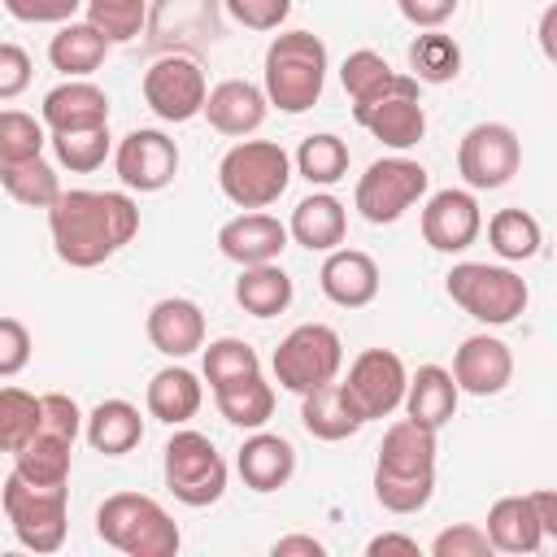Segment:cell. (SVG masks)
<instances>
[{
  "instance_id": "cell-5",
  "label": "cell",
  "mask_w": 557,
  "mask_h": 557,
  "mask_svg": "<svg viewBox=\"0 0 557 557\" xmlns=\"http://www.w3.org/2000/svg\"><path fill=\"white\" fill-rule=\"evenodd\" d=\"M444 292L461 313H470L483 326L518 322L527 313V300H531V287L518 270L487 265V261H457L444 278Z\"/></svg>"
},
{
  "instance_id": "cell-12",
  "label": "cell",
  "mask_w": 557,
  "mask_h": 557,
  "mask_svg": "<svg viewBox=\"0 0 557 557\" xmlns=\"http://www.w3.org/2000/svg\"><path fill=\"white\" fill-rule=\"evenodd\" d=\"M339 392L348 396L352 413L361 422H379V418H392L405 400V383H409V370L400 361V352L392 348H366L352 357L348 374L335 379Z\"/></svg>"
},
{
  "instance_id": "cell-26",
  "label": "cell",
  "mask_w": 557,
  "mask_h": 557,
  "mask_svg": "<svg viewBox=\"0 0 557 557\" xmlns=\"http://www.w3.org/2000/svg\"><path fill=\"white\" fill-rule=\"evenodd\" d=\"M200 405H205V383L187 370V366H161L152 379H148V387H144V409H148V418H157V422H165V426H183V422H191L196 413H200Z\"/></svg>"
},
{
  "instance_id": "cell-35",
  "label": "cell",
  "mask_w": 557,
  "mask_h": 557,
  "mask_svg": "<svg viewBox=\"0 0 557 557\" xmlns=\"http://www.w3.org/2000/svg\"><path fill=\"white\" fill-rule=\"evenodd\" d=\"M339 83H344V91H348L352 104H370V100L387 96L392 87H400L405 74L392 70L383 52H374V48H357V52L344 57V65H339Z\"/></svg>"
},
{
  "instance_id": "cell-39",
  "label": "cell",
  "mask_w": 557,
  "mask_h": 557,
  "mask_svg": "<svg viewBox=\"0 0 557 557\" xmlns=\"http://www.w3.org/2000/svg\"><path fill=\"white\" fill-rule=\"evenodd\" d=\"M52 152H57V165L70 170V174H91L109 161L113 152V135L109 126H87V131H57L48 135Z\"/></svg>"
},
{
  "instance_id": "cell-18",
  "label": "cell",
  "mask_w": 557,
  "mask_h": 557,
  "mask_svg": "<svg viewBox=\"0 0 557 557\" xmlns=\"http://www.w3.org/2000/svg\"><path fill=\"white\" fill-rule=\"evenodd\" d=\"M287 248V222L265 209H244L218 226V252L235 265H265L278 261Z\"/></svg>"
},
{
  "instance_id": "cell-15",
  "label": "cell",
  "mask_w": 557,
  "mask_h": 557,
  "mask_svg": "<svg viewBox=\"0 0 557 557\" xmlns=\"http://www.w3.org/2000/svg\"><path fill=\"white\" fill-rule=\"evenodd\" d=\"M352 122H357L361 131H370V135H374L383 148H392V152L418 148L422 135H426V109H422V100H418V78L405 74V83L392 87L387 96H379V100H370V104H352Z\"/></svg>"
},
{
  "instance_id": "cell-27",
  "label": "cell",
  "mask_w": 557,
  "mask_h": 557,
  "mask_svg": "<svg viewBox=\"0 0 557 557\" xmlns=\"http://www.w3.org/2000/svg\"><path fill=\"white\" fill-rule=\"evenodd\" d=\"M457 400H461V392H457V383H453V374H448L444 366H418V370L409 374V383H405L400 409H405V418H413V422L440 431V426L453 422Z\"/></svg>"
},
{
  "instance_id": "cell-29",
  "label": "cell",
  "mask_w": 557,
  "mask_h": 557,
  "mask_svg": "<svg viewBox=\"0 0 557 557\" xmlns=\"http://www.w3.org/2000/svg\"><path fill=\"white\" fill-rule=\"evenodd\" d=\"M109 39L83 17V22H61L57 26V35L48 39V61H52V70H61L65 78H91L100 65H104V57H109Z\"/></svg>"
},
{
  "instance_id": "cell-53",
  "label": "cell",
  "mask_w": 557,
  "mask_h": 557,
  "mask_svg": "<svg viewBox=\"0 0 557 557\" xmlns=\"http://www.w3.org/2000/svg\"><path fill=\"white\" fill-rule=\"evenodd\" d=\"M535 505H540V522H544V535H548V540H557V492L540 487V492H535Z\"/></svg>"
},
{
  "instance_id": "cell-46",
  "label": "cell",
  "mask_w": 557,
  "mask_h": 557,
  "mask_svg": "<svg viewBox=\"0 0 557 557\" xmlns=\"http://www.w3.org/2000/svg\"><path fill=\"white\" fill-rule=\"evenodd\" d=\"M222 4L244 30H283L292 13V0H222Z\"/></svg>"
},
{
  "instance_id": "cell-49",
  "label": "cell",
  "mask_w": 557,
  "mask_h": 557,
  "mask_svg": "<svg viewBox=\"0 0 557 557\" xmlns=\"http://www.w3.org/2000/svg\"><path fill=\"white\" fill-rule=\"evenodd\" d=\"M35 78L30 52L22 44H0V100H17Z\"/></svg>"
},
{
  "instance_id": "cell-43",
  "label": "cell",
  "mask_w": 557,
  "mask_h": 557,
  "mask_svg": "<svg viewBox=\"0 0 557 557\" xmlns=\"http://www.w3.org/2000/svg\"><path fill=\"white\" fill-rule=\"evenodd\" d=\"M83 13L109 44H131L144 30L148 0H83Z\"/></svg>"
},
{
  "instance_id": "cell-2",
  "label": "cell",
  "mask_w": 557,
  "mask_h": 557,
  "mask_svg": "<svg viewBox=\"0 0 557 557\" xmlns=\"http://www.w3.org/2000/svg\"><path fill=\"white\" fill-rule=\"evenodd\" d=\"M435 435L431 426L400 418L383 431L374 461V500L387 513H418L435 496Z\"/></svg>"
},
{
  "instance_id": "cell-38",
  "label": "cell",
  "mask_w": 557,
  "mask_h": 557,
  "mask_svg": "<svg viewBox=\"0 0 557 557\" xmlns=\"http://www.w3.org/2000/svg\"><path fill=\"white\" fill-rule=\"evenodd\" d=\"M0 187H4L17 205H26V209H48V205L61 196L57 165H52V161H44V157L0 165Z\"/></svg>"
},
{
  "instance_id": "cell-42",
  "label": "cell",
  "mask_w": 557,
  "mask_h": 557,
  "mask_svg": "<svg viewBox=\"0 0 557 557\" xmlns=\"http://www.w3.org/2000/svg\"><path fill=\"white\" fill-rule=\"evenodd\" d=\"M44 144H48V126L35 113L0 109V165L44 157Z\"/></svg>"
},
{
  "instance_id": "cell-24",
  "label": "cell",
  "mask_w": 557,
  "mask_h": 557,
  "mask_svg": "<svg viewBox=\"0 0 557 557\" xmlns=\"http://www.w3.org/2000/svg\"><path fill=\"white\" fill-rule=\"evenodd\" d=\"M344 235H348V209L339 196L318 187L305 200H296V209L287 218V239H296L309 252H331L344 244Z\"/></svg>"
},
{
  "instance_id": "cell-47",
  "label": "cell",
  "mask_w": 557,
  "mask_h": 557,
  "mask_svg": "<svg viewBox=\"0 0 557 557\" xmlns=\"http://www.w3.org/2000/svg\"><path fill=\"white\" fill-rule=\"evenodd\" d=\"M39 409H44V431H52V435H61V440H70V444L83 435V409H78L74 396H65V392H44V396H39Z\"/></svg>"
},
{
  "instance_id": "cell-9",
  "label": "cell",
  "mask_w": 557,
  "mask_h": 557,
  "mask_svg": "<svg viewBox=\"0 0 557 557\" xmlns=\"http://www.w3.org/2000/svg\"><path fill=\"white\" fill-rule=\"evenodd\" d=\"M426 191H431L426 165L413 161V157L392 152V157H379V161L366 165V174H361L357 187H352V209H357L370 226H392V222H400L413 205H422Z\"/></svg>"
},
{
  "instance_id": "cell-51",
  "label": "cell",
  "mask_w": 557,
  "mask_h": 557,
  "mask_svg": "<svg viewBox=\"0 0 557 557\" xmlns=\"http://www.w3.org/2000/svg\"><path fill=\"white\" fill-rule=\"evenodd\" d=\"M270 553H274V557H322L326 544L313 540V535H278V540L270 544Z\"/></svg>"
},
{
  "instance_id": "cell-37",
  "label": "cell",
  "mask_w": 557,
  "mask_h": 557,
  "mask_svg": "<svg viewBox=\"0 0 557 557\" xmlns=\"http://www.w3.org/2000/svg\"><path fill=\"white\" fill-rule=\"evenodd\" d=\"M461 74V44L444 30H422L409 44V78L426 83V87H444Z\"/></svg>"
},
{
  "instance_id": "cell-33",
  "label": "cell",
  "mask_w": 557,
  "mask_h": 557,
  "mask_svg": "<svg viewBox=\"0 0 557 557\" xmlns=\"http://www.w3.org/2000/svg\"><path fill=\"white\" fill-rule=\"evenodd\" d=\"M213 405L231 426L257 431V426H265L274 418V387L265 383V374H248V379L213 387Z\"/></svg>"
},
{
  "instance_id": "cell-7",
  "label": "cell",
  "mask_w": 557,
  "mask_h": 557,
  "mask_svg": "<svg viewBox=\"0 0 557 557\" xmlns=\"http://www.w3.org/2000/svg\"><path fill=\"white\" fill-rule=\"evenodd\" d=\"M161 474H165V487L178 505L187 509H205V505H218L222 492H226V457L218 453V444L205 435V431H174L161 448Z\"/></svg>"
},
{
  "instance_id": "cell-30",
  "label": "cell",
  "mask_w": 557,
  "mask_h": 557,
  "mask_svg": "<svg viewBox=\"0 0 557 557\" xmlns=\"http://www.w3.org/2000/svg\"><path fill=\"white\" fill-rule=\"evenodd\" d=\"M296 296V283L292 274L278 265V261H265V265H239V278H235V305L252 318H278Z\"/></svg>"
},
{
  "instance_id": "cell-8",
  "label": "cell",
  "mask_w": 557,
  "mask_h": 557,
  "mask_svg": "<svg viewBox=\"0 0 557 557\" xmlns=\"http://www.w3.org/2000/svg\"><path fill=\"white\" fill-rule=\"evenodd\" d=\"M0 505L13 527V540L26 553H57L70 531V487H39L9 470L0 483Z\"/></svg>"
},
{
  "instance_id": "cell-11",
  "label": "cell",
  "mask_w": 557,
  "mask_h": 557,
  "mask_svg": "<svg viewBox=\"0 0 557 557\" xmlns=\"http://www.w3.org/2000/svg\"><path fill=\"white\" fill-rule=\"evenodd\" d=\"M522 170V139L505 122H474L457 139V174L470 191H500Z\"/></svg>"
},
{
  "instance_id": "cell-23",
  "label": "cell",
  "mask_w": 557,
  "mask_h": 557,
  "mask_svg": "<svg viewBox=\"0 0 557 557\" xmlns=\"http://www.w3.org/2000/svg\"><path fill=\"white\" fill-rule=\"evenodd\" d=\"M39 122L48 126V135H57V131H87V126H109V96H104V87H96L91 78H65V83H57V87L44 96Z\"/></svg>"
},
{
  "instance_id": "cell-32",
  "label": "cell",
  "mask_w": 557,
  "mask_h": 557,
  "mask_svg": "<svg viewBox=\"0 0 557 557\" xmlns=\"http://www.w3.org/2000/svg\"><path fill=\"white\" fill-rule=\"evenodd\" d=\"M70 461H74V444L39 426L13 453V474H22L26 483H39V487H65L70 483Z\"/></svg>"
},
{
  "instance_id": "cell-25",
  "label": "cell",
  "mask_w": 557,
  "mask_h": 557,
  "mask_svg": "<svg viewBox=\"0 0 557 557\" xmlns=\"http://www.w3.org/2000/svg\"><path fill=\"white\" fill-rule=\"evenodd\" d=\"M483 531H487V540H492V553H513V557H518V553H540V544L548 540V535H544V522H540L535 492L492 500Z\"/></svg>"
},
{
  "instance_id": "cell-3",
  "label": "cell",
  "mask_w": 557,
  "mask_h": 557,
  "mask_svg": "<svg viewBox=\"0 0 557 557\" xmlns=\"http://www.w3.org/2000/svg\"><path fill=\"white\" fill-rule=\"evenodd\" d=\"M326 44L313 30H278L261 61V91L278 113H309L326 87Z\"/></svg>"
},
{
  "instance_id": "cell-41",
  "label": "cell",
  "mask_w": 557,
  "mask_h": 557,
  "mask_svg": "<svg viewBox=\"0 0 557 557\" xmlns=\"http://www.w3.org/2000/svg\"><path fill=\"white\" fill-rule=\"evenodd\" d=\"M44 426L39 396L26 387H0V453H17Z\"/></svg>"
},
{
  "instance_id": "cell-31",
  "label": "cell",
  "mask_w": 557,
  "mask_h": 557,
  "mask_svg": "<svg viewBox=\"0 0 557 557\" xmlns=\"http://www.w3.org/2000/svg\"><path fill=\"white\" fill-rule=\"evenodd\" d=\"M300 426L313 435V440H326V444H339L348 435H357L366 422L352 413L348 396L339 392V383H322L313 392L300 396Z\"/></svg>"
},
{
  "instance_id": "cell-45",
  "label": "cell",
  "mask_w": 557,
  "mask_h": 557,
  "mask_svg": "<svg viewBox=\"0 0 557 557\" xmlns=\"http://www.w3.org/2000/svg\"><path fill=\"white\" fill-rule=\"evenodd\" d=\"M30 348H35V339H30L26 322L0 313V379L22 374V370L30 366Z\"/></svg>"
},
{
  "instance_id": "cell-6",
  "label": "cell",
  "mask_w": 557,
  "mask_h": 557,
  "mask_svg": "<svg viewBox=\"0 0 557 557\" xmlns=\"http://www.w3.org/2000/svg\"><path fill=\"white\" fill-rule=\"evenodd\" d=\"M292 183V157L274 139H239L218 161V187L239 209H270Z\"/></svg>"
},
{
  "instance_id": "cell-16",
  "label": "cell",
  "mask_w": 557,
  "mask_h": 557,
  "mask_svg": "<svg viewBox=\"0 0 557 557\" xmlns=\"http://www.w3.org/2000/svg\"><path fill=\"white\" fill-rule=\"evenodd\" d=\"M483 231V209L470 187H444L431 191L422 205V239L435 252H466Z\"/></svg>"
},
{
  "instance_id": "cell-44",
  "label": "cell",
  "mask_w": 557,
  "mask_h": 557,
  "mask_svg": "<svg viewBox=\"0 0 557 557\" xmlns=\"http://www.w3.org/2000/svg\"><path fill=\"white\" fill-rule=\"evenodd\" d=\"M431 557H492V540L479 522H453L431 540Z\"/></svg>"
},
{
  "instance_id": "cell-17",
  "label": "cell",
  "mask_w": 557,
  "mask_h": 557,
  "mask_svg": "<svg viewBox=\"0 0 557 557\" xmlns=\"http://www.w3.org/2000/svg\"><path fill=\"white\" fill-rule=\"evenodd\" d=\"M453 383H457V392H466V396H500L505 387H509V379H513V352H509V344L500 339V335H487V331H479V335H466L461 339V348L453 352Z\"/></svg>"
},
{
  "instance_id": "cell-13",
  "label": "cell",
  "mask_w": 557,
  "mask_h": 557,
  "mask_svg": "<svg viewBox=\"0 0 557 557\" xmlns=\"http://www.w3.org/2000/svg\"><path fill=\"white\" fill-rule=\"evenodd\" d=\"M144 104L161 117V122H191L200 117L205 109V96H209V78L200 70L196 57H183V52H170V57H157L148 70H144Z\"/></svg>"
},
{
  "instance_id": "cell-1",
  "label": "cell",
  "mask_w": 557,
  "mask_h": 557,
  "mask_svg": "<svg viewBox=\"0 0 557 557\" xmlns=\"http://www.w3.org/2000/svg\"><path fill=\"white\" fill-rule=\"evenodd\" d=\"M48 235L65 265L91 270L139 235V205L126 191L70 187L48 205Z\"/></svg>"
},
{
  "instance_id": "cell-10",
  "label": "cell",
  "mask_w": 557,
  "mask_h": 557,
  "mask_svg": "<svg viewBox=\"0 0 557 557\" xmlns=\"http://www.w3.org/2000/svg\"><path fill=\"white\" fill-rule=\"evenodd\" d=\"M339 366H344V339L335 326L326 322H300L292 326L274 357H270V370H274V383L305 396L322 383H335L339 379Z\"/></svg>"
},
{
  "instance_id": "cell-34",
  "label": "cell",
  "mask_w": 557,
  "mask_h": 557,
  "mask_svg": "<svg viewBox=\"0 0 557 557\" xmlns=\"http://www.w3.org/2000/svg\"><path fill=\"white\" fill-rule=\"evenodd\" d=\"M487 244L500 261H531L544 248V226L527 209H496L487 218Z\"/></svg>"
},
{
  "instance_id": "cell-28",
  "label": "cell",
  "mask_w": 557,
  "mask_h": 557,
  "mask_svg": "<svg viewBox=\"0 0 557 557\" xmlns=\"http://www.w3.org/2000/svg\"><path fill=\"white\" fill-rule=\"evenodd\" d=\"M83 440L104 457H126L144 440V418H139V409L131 400L109 396L91 413H83Z\"/></svg>"
},
{
  "instance_id": "cell-40",
  "label": "cell",
  "mask_w": 557,
  "mask_h": 557,
  "mask_svg": "<svg viewBox=\"0 0 557 557\" xmlns=\"http://www.w3.org/2000/svg\"><path fill=\"white\" fill-rule=\"evenodd\" d=\"M200 374L213 387L222 383H235V379H248V374H261V357L248 339H235V335H222V339H209L205 344V357H200Z\"/></svg>"
},
{
  "instance_id": "cell-36",
  "label": "cell",
  "mask_w": 557,
  "mask_h": 557,
  "mask_svg": "<svg viewBox=\"0 0 557 557\" xmlns=\"http://www.w3.org/2000/svg\"><path fill=\"white\" fill-rule=\"evenodd\" d=\"M292 165L309 187H335L339 178H348V144L339 135H331V131L305 135L296 157H292Z\"/></svg>"
},
{
  "instance_id": "cell-22",
  "label": "cell",
  "mask_w": 557,
  "mask_h": 557,
  "mask_svg": "<svg viewBox=\"0 0 557 557\" xmlns=\"http://www.w3.org/2000/svg\"><path fill=\"white\" fill-rule=\"evenodd\" d=\"M235 470H239V479H244V487H252V492H278V487H287L292 483V474H296V448H292V440L287 435H274V431H248V440L239 444V453H235Z\"/></svg>"
},
{
  "instance_id": "cell-50",
  "label": "cell",
  "mask_w": 557,
  "mask_h": 557,
  "mask_svg": "<svg viewBox=\"0 0 557 557\" xmlns=\"http://www.w3.org/2000/svg\"><path fill=\"white\" fill-rule=\"evenodd\" d=\"M457 4H461V0H396L400 17H405L409 26H418V30H440V26L457 13Z\"/></svg>"
},
{
  "instance_id": "cell-48",
  "label": "cell",
  "mask_w": 557,
  "mask_h": 557,
  "mask_svg": "<svg viewBox=\"0 0 557 557\" xmlns=\"http://www.w3.org/2000/svg\"><path fill=\"white\" fill-rule=\"evenodd\" d=\"M4 9L26 26H61V22H74L83 0H4Z\"/></svg>"
},
{
  "instance_id": "cell-20",
  "label": "cell",
  "mask_w": 557,
  "mask_h": 557,
  "mask_svg": "<svg viewBox=\"0 0 557 557\" xmlns=\"http://www.w3.org/2000/svg\"><path fill=\"white\" fill-rule=\"evenodd\" d=\"M379 261L361 248H331L322 270H318V287L331 305L339 309H366L374 296H379Z\"/></svg>"
},
{
  "instance_id": "cell-4",
  "label": "cell",
  "mask_w": 557,
  "mask_h": 557,
  "mask_svg": "<svg viewBox=\"0 0 557 557\" xmlns=\"http://www.w3.org/2000/svg\"><path fill=\"white\" fill-rule=\"evenodd\" d=\"M96 535L126 557H174L183 548L178 522L161 509V500L144 492H113L96 509Z\"/></svg>"
},
{
  "instance_id": "cell-14",
  "label": "cell",
  "mask_w": 557,
  "mask_h": 557,
  "mask_svg": "<svg viewBox=\"0 0 557 557\" xmlns=\"http://www.w3.org/2000/svg\"><path fill=\"white\" fill-rule=\"evenodd\" d=\"M113 170H117L126 191H139V196L165 191L178 174V144L157 126H139V131L117 139Z\"/></svg>"
},
{
  "instance_id": "cell-21",
  "label": "cell",
  "mask_w": 557,
  "mask_h": 557,
  "mask_svg": "<svg viewBox=\"0 0 557 557\" xmlns=\"http://www.w3.org/2000/svg\"><path fill=\"white\" fill-rule=\"evenodd\" d=\"M200 113L209 117V126H213L218 135L248 139L252 131H261V122H265V113H270V100H265V91H261L257 83H248V78H222L218 87H209Z\"/></svg>"
},
{
  "instance_id": "cell-19",
  "label": "cell",
  "mask_w": 557,
  "mask_h": 557,
  "mask_svg": "<svg viewBox=\"0 0 557 557\" xmlns=\"http://www.w3.org/2000/svg\"><path fill=\"white\" fill-rule=\"evenodd\" d=\"M144 331H148V344L161 357L183 361V357L205 348V309L196 300H187V296H161L148 309Z\"/></svg>"
},
{
  "instance_id": "cell-52",
  "label": "cell",
  "mask_w": 557,
  "mask_h": 557,
  "mask_svg": "<svg viewBox=\"0 0 557 557\" xmlns=\"http://www.w3.org/2000/svg\"><path fill=\"white\" fill-rule=\"evenodd\" d=\"M366 553H370V557H383V553L418 557V540H413V535H405V531H383V535H374V540L366 544Z\"/></svg>"
}]
</instances>
